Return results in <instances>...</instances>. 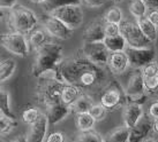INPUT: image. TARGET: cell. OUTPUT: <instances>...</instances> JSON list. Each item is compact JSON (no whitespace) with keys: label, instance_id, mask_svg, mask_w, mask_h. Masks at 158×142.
Instances as JSON below:
<instances>
[{"label":"cell","instance_id":"obj_1","mask_svg":"<svg viewBox=\"0 0 158 142\" xmlns=\"http://www.w3.org/2000/svg\"><path fill=\"white\" fill-rule=\"evenodd\" d=\"M61 80L73 84L88 94H101L110 82L113 73L107 65H98L88 60L80 52V55L64 59L58 67Z\"/></svg>","mask_w":158,"mask_h":142},{"label":"cell","instance_id":"obj_2","mask_svg":"<svg viewBox=\"0 0 158 142\" xmlns=\"http://www.w3.org/2000/svg\"><path fill=\"white\" fill-rule=\"evenodd\" d=\"M65 84L66 83L59 76L58 68L42 75L37 85V98L40 103L46 108L53 103L61 102V93Z\"/></svg>","mask_w":158,"mask_h":142},{"label":"cell","instance_id":"obj_3","mask_svg":"<svg viewBox=\"0 0 158 142\" xmlns=\"http://www.w3.org/2000/svg\"><path fill=\"white\" fill-rule=\"evenodd\" d=\"M62 46L57 43H46L37 49V56L32 65V75L40 78L45 72L56 70L64 60Z\"/></svg>","mask_w":158,"mask_h":142},{"label":"cell","instance_id":"obj_4","mask_svg":"<svg viewBox=\"0 0 158 142\" xmlns=\"http://www.w3.org/2000/svg\"><path fill=\"white\" fill-rule=\"evenodd\" d=\"M8 24L12 31H18L26 35L37 26L38 17L30 8L21 5H15L9 12Z\"/></svg>","mask_w":158,"mask_h":142},{"label":"cell","instance_id":"obj_5","mask_svg":"<svg viewBox=\"0 0 158 142\" xmlns=\"http://www.w3.org/2000/svg\"><path fill=\"white\" fill-rule=\"evenodd\" d=\"M127 101L125 88L114 78L99 94V103L103 104L109 111H114L119 108H123Z\"/></svg>","mask_w":158,"mask_h":142},{"label":"cell","instance_id":"obj_6","mask_svg":"<svg viewBox=\"0 0 158 142\" xmlns=\"http://www.w3.org/2000/svg\"><path fill=\"white\" fill-rule=\"evenodd\" d=\"M123 88L127 94L128 101L140 104L144 103L147 99L149 98V95L145 92L142 68H133L132 72L129 73L126 80V86Z\"/></svg>","mask_w":158,"mask_h":142},{"label":"cell","instance_id":"obj_7","mask_svg":"<svg viewBox=\"0 0 158 142\" xmlns=\"http://www.w3.org/2000/svg\"><path fill=\"white\" fill-rule=\"evenodd\" d=\"M119 25H120V33L126 39L127 46H131V47L152 46L154 43L148 37H145L136 18L135 20H123Z\"/></svg>","mask_w":158,"mask_h":142},{"label":"cell","instance_id":"obj_8","mask_svg":"<svg viewBox=\"0 0 158 142\" xmlns=\"http://www.w3.org/2000/svg\"><path fill=\"white\" fill-rule=\"evenodd\" d=\"M51 15L61 20L65 24L69 26L70 29L76 30L82 25L84 20L83 9L81 7V4H69L61 7L53 9L50 12Z\"/></svg>","mask_w":158,"mask_h":142},{"label":"cell","instance_id":"obj_9","mask_svg":"<svg viewBox=\"0 0 158 142\" xmlns=\"http://www.w3.org/2000/svg\"><path fill=\"white\" fill-rule=\"evenodd\" d=\"M0 44L6 51L21 57L28 56L30 52V45L28 39L26 38L24 33H21L18 31L2 33L0 36Z\"/></svg>","mask_w":158,"mask_h":142},{"label":"cell","instance_id":"obj_10","mask_svg":"<svg viewBox=\"0 0 158 142\" xmlns=\"http://www.w3.org/2000/svg\"><path fill=\"white\" fill-rule=\"evenodd\" d=\"M88 60L98 65H107L110 51L104 41H84L82 49L80 51Z\"/></svg>","mask_w":158,"mask_h":142},{"label":"cell","instance_id":"obj_11","mask_svg":"<svg viewBox=\"0 0 158 142\" xmlns=\"http://www.w3.org/2000/svg\"><path fill=\"white\" fill-rule=\"evenodd\" d=\"M125 51L127 53L132 68H143L156 60V51L152 46H150V47L127 46Z\"/></svg>","mask_w":158,"mask_h":142},{"label":"cell","instance_id":"obj_12","mask_svg":"<svg viewBox=\"0 0 158 142\" xmlns=\"http://www.w3.org/2000/svg\"><path fill=\"white\" fill-rule=\"evenodd\" d=\"M43 26L51 37L60 39V40L69 39L74 31L67 24H65L61 20L51 15L50 13H48V15H45L43 17Z\"/></svg>","mask_w":158,"mask_h":142},{"label":"cell","instance_id":"obj_13","mask_svg":"<svg viewBox=\"0 0 158 142\" xmlns=\"http://www.w3.org/2000/svg\"><path fill=\"white\" fill-rule=\"evenodd\" d=\"M154 132V119L149 116L148 112H144L140 121L131 129L129 142H142L148 141V138L151 136Z\"/></svg>","mask_w":158,"mask_h":142},{"label":"cell","instance_id":"obj_14","mask_svg":"<svg viewBox=\"0 0 158 142\" xmlns=\"http://www.w3.org/2000/svg\"><path fill=\"white\" fill-rule=\"evenodd\" d=\"M107 68L113 73V76H120L127 72L129 68L132 67H131L126 51L110 52L109 60H107Z\"/></svg>","mask_w":158,"mask_h":142},{"label":"cell","instance_id":"obj_15","mask_svg":"<svg viewBox=\"0 0 158 142\" xmlns=\"http://www.w3.org/2000/svg\"><path fill=\"white\" fill-rule=\"evenodd\" d=\"M48 118L46 113H40L38 119L30 125L27 139L29 142H43L46 140V132L48 126Z\"/></svg>","mask_w":158,"mask_h":142},{"label":"cell","instance_id":"obj_16","mask_svg":"<svg viewBox=\"0 0 158 142\" xmlns=\"http://www.w3.org/2000/svg\"><path fill=\"white\" fill-rule=\"evenodd\" d=\"M105 21L104 18H96L89 23L88 25L85 26V29L83 31V40L84 41H103L105 39Z\"/></svg>","mask_w":158,"mask_h":142},{"label":"cell","instance_id":"obj_17","mask_svg":"<svg viewBox=\"0 0 158 142\" xmlns=\"http://www.w3.org/2000/svg\"><path fill=\"white\" fill-rule=\"evenodd\" d=\"M123 121L131 129H133L135 126V124L140 121V118L144 113L143 104L132 102V101H127V103L123 106Z\"/></svg>","mask_w":158,"mask_h":142},{"label":"cell","instance_id":"obj_18","mask_svg":"<svg viewBox=\"0 0 158 142\" xmlns=\"http://www.w3.org/2000/svg\"><path fill=\"white\" fill-rule=\"evenodd\" d=\"M72 112L69 106L62 103V102H57L51 106L46 107V116L48 118V123L52 125H56L64 121L68 115Z\"/></svg>","mask_w":158,"mask_h":142},{"label":"cell","instance_id":"obj_19","mask_svg":"<svg viewBox=\"0 0 158 142\" xmlns=\"http://www.w3.org/2000/svg\"><path fill=\"white\" fill-rule=\"evenodd\" d=\"M51 36L48 33V31L45 29H34L32 31L29 32V38H28V41H29V45H30L31 48L34 49H38L40 47H42L44 44L48 43V38Z\"/></svg>","mask_w":158,"mask_h":142},{"label":"cell","instance_id":"obj_20","mask_svg":"<svg viewBox=\"0 0 158 142\" xmlns=\"http://www.w3.org/2000/svg\"><path fill=\"white\" fill-rule=\"evenodd\" d=\"M94 99L92 95L88 94V93H82L80 95L77 100L75 101L74 103L70 106L72 112L74 113H80V112H88L90 110V108L94 106Z\"/></svg>","mask_w":158,"mask_h":142},{"label":"cell","instance_id":"obj_21","mask_svg":"<svg viewBox=\"0 0 158 142\" xmlns=\"http://www.w3.org/2000/svg\"><path fill=\"white\" fill-rule=\"evenodd\" d=\"M82 93H83V92H82L81 88H79V87L73 85V84H68V83H66L65 86H64V88H62L61 102L70 107V106L77 100V98H79Z\"/></svg>","mask_w":158,"mask_h":142},{"label":"cell","instance_id":"obj_22","mask_svg":"<svg viewBox=\"0 0 158 142\" xmlns=\"http://www.w3.org/2000/svg\"><path fill=\"white\" fill-rule=\"evenodd\" d=\"M75 124H76V129L80 132H84V131H90L94 129L95 124H96V119L91 116L90 112H80V113H75Z\"/></svg>","mask_w":158,"mask_h":142},{"label":"cell","instance_id":"obj_23","mask_svg":"<svg viewBox=\"0 0 158 142\" xmlns=\"http://www.w3.org/2000/svg\"><path fill=\"white\" fill-rule=\"evenodd\" d=\"M131 127H128L126 124L123 126H119L115 129L106 135L105 141L109 142H129V136H131Z\"/></svg>","mask_w":158,"mask_h":142},{"label":"cell","instance_id":"obj_24","mask_svg":"<svg viewBox=\"0 0 158 142\" xmlns=\"http://www.w3.org/2000/svg\"><path fill=\"white\" fill-rule=\"evenodd\" d=\"M137 23L140 25L141 30L143 31V33L145 35V37H148L152 43H155L158 38V26H156L152 22L149 21L147 16L139 18Z\"/></svg>","mask_w":158,"mask_h":142},{"label":"cell","instance_id":"obj_25","mask_svg":"<svg viewBox=\"0 0 158 142\" xmlns=\"http://www.w3.org/2000/svg\"><path fill=\"white\" fill-rule=\"evenodd\" d=\"M104 44L106 45V47L109 48L110 52H119V51H125L127 47V43L126 39L123 38V36L121 33H119L117 36H111V37H105V39L103 40Z\"/></svg>","mask_w":158,"mask_h":142},{"label":"cell","instance_id":"obj_26","mask_svg":"<svg viewBox=\"0 0 158 142\" xmlns=\"http://www.w3.org/2000/svg\"><path fill=\"white\" fill-rule=\"evenodd\" d=\"M16 70V62L14 59H6L0 62V83L6 82L13 76Z\"/></svg>","mask_w":158,"mask_h":142},{"label":"cell","instance_id":"obj_27","mask_svg":"<svg viewBox=\"0 0 158 142\" xmlns=\"http://www.w3.org/2000/svg\"><path fill=\"white\" fill-rule=\"evenodd\" d=\"M148 10H149V7L145 4L144 0H132L129 4V13L136 20L147 16Z\"/></svg>","mask_w":158,"mask_h":142},{"label":"cell","instance_id":"obj_28","mask_svg":"<svg viewBox=\"0 0 158 142\" xmlns=\"http://www.w3.org/2000/svg\"><path fill=\"white\" fill-rule=\"evenodd\" d=\"M16 121L15 118L5 115L0 112V136H6L8 135L15 127H16Z\"/></svg>","mask_w":158,"mask_h":142},{"label":"cell","instance_id":"obj_29","mask_svg":"<svg viewBox=\"0 0 158 142\" xmlns=\"http://www.w3.org/2000/svg\"><path fill=\"white\" fill-rule=\"evenodd\" d=\"M0 112L16 119L15 113L13 112L12 107H10V95L7 90H2V88H0Z\"/></svg>","mask_w":158,"mask_h":142},{"label":"cell","instance_id":"obj_30","mask_svg":"<svg viewBox=\"0 0 158 142\" xmlns=\"http://www.w3.org/2000/svg\"><path fill=\"white\" fill-rule=\"evenodd\" d=\"M104 21L110 22V23H115V24H120L123 21V9L119 6H111L104 14Z\"/></svg>","mask_w":158,"mask_h":142},{"label":"cell","instance_id":"obj_31","mask_svg":"<svg viewBox=\"0 0 158 142\" xmlns=\"http://www.w3.org/2000/svg\"><path fill=\"white\" fill-rule=\"evenodd\" d=\"M69 4H81V0H46L44 4H42V7L46 13H50L53 9Z\"/></svg>","mask_w":158,"mask_h":142},{"label":"cell","instance_id":"obj_32","mask_svg":"<svg viewBox=\"0 0 158 142\" xmlns=\"http://www.w3.org/2000/svg\"><path fill=\"white\" fill-rule=\"evenodd\" d=\"M76 141L81 142H103L105 141V139H103L101 134L95 132L94 129L90 131H84V132H80V134L75 139Z\"/></svg>","mask_w":158,"mask_h":142},{"label":"cell","instance_id":"obj_33","mask_svg":"<svg viewBox=\"0 0 158 142\" xmlns=\"http://www.w3.org/2000/svg\"><path fill=\"white\" fill-rule=\"evenodd\" d=\"M89 112L91 113V116L96 119V121H104L109 113V110L106 109L102 103H94Z\"/></svg>","mask_w":158,"mask_h":142},{"label":"cell","instance_id":"obj_34","mask_svg":"<svg viewBox=\"0 0 158 142\" xmlns=\"http://www.w3.org/2000/svg\"><path fill=\"white\" fill-rule=\"evenodd\" d=\"M40 113H42V112L40 111L38 108H35V107L28 108V109H26L22 113L23 123H26V124H28V125H31L34 121H36L38 119V117L40 116Z\"/></svg>","mask_w":158,"mask_h":142},{"label":"cell","instance_id":"obj_35","mask_svg":"<svg viewBox=\"0 0 158 142\" xmlns=\"http://www.w3.org/2000/svg\"><path fill=\"white\" fill-rule=\"evenodd\" d=\"M144 87H145V92L148 93L149 98H151L155 94V92L158 90V75L157 76H154V77H145Z\"/></svg>","mask_w":158,"mask_h":142},{"label":"cell","instance_id":"obj_36","mask_svg":"<svg viewBox=\"0 0 158 142\" xmlns=\"http://www.w3.org/2000/svg\"><path fill=\"white\" fill-rule=\"evenodd\" d=\"M142 73H143V77H154L158 75V63L156 61L151 62L149 64H147L145 67L142 68Z\"/></svg>","mask_w":158,"mask_h":142},{"label":"cell","instance_id":"obj_37","mask_svg":"<svg viewBox=\"0 0 158 142\" xmlns=\"http://www.w3.org/2000/svg\"><path fill=\"white\" fill-rule=\"evenodd\" d=\"M105 36L106 37H111V36H117L120 33V25L115 24V23H110V22H105Z\"/></svg>","mask_w":158,"mask_h":142},{"label":"cell","instance_id":"obj_38","mask_svg":"<svg viewBox=\"0 0 158 142\" xmlns=\"http://www.w3.org/2000/svg\"><path fill=\"white\" fill-rule=\"evenodd\" d=\"M81 2L89 8H99L106 2V0H81Z\"/></svg>","mask_w":158,"mask_h":142},{"label":"cell","instance_id":"obj_39","mask_svg":"<svg viewBox=\"0 0 158 142\" xmlns=\"http://www.w3.org/2000/svg\"><path fill=\"white\" fill-rule=\"evenodd\" d=\"M147 112L149 113V116L151 117L152 119L158 118V99H156L155 101H152V102L149 104Z\"/></svg>","mask_w":158,"mask_h":142},{"label":"cell","instance_id":"obj_40","mask_svg":"<svg viewBox=\"0 0 158 142\" xmlns=\"http://www.w3.org/2000/svg\"><path fill=\"white\" fill-rule=\"evenodd\" d=\"M45 141H48V142H64L65 141V135H64V133H61V132H54V133L50 134Z\"/></svg>","mask_w":158,"mask_h":142},{"label":"cell","instance_id":"obj_41","mask_svg":"<svg viewBox=\"0 0 158 142\" xmlns=\"http://www.w3.org/2000/svg\"><path fill=\"white\" fill-rule=\"evenodd\" d=\"M147 17L149 21H151L155 25L158 26V8H149Z\"/></svg>","mask_w":158,"mask_h":142},{"label":"cell","instance_id":"obj_42","mask_svg":"<svg viewBox=\"0 0 158 142\" xmlns=\"http://www.w3.org/2000/svg\"><path fill=\"white\" fill-rule=\"evenodd\" d=\"M18 4V0H0V8L10 9Z\"/></svg>","mask_w":158,"mask_h":142},{"label":"cell","instance_id":"obj_43","mask_svg":"<svg viewBox=\"0 0 158 142\" xmlns=\"http://www.w3.org/2000/svg\"><path fill=\"white\" fill-rule=\"evenodd\" d=\"M149 8H158V0H144Z\"/></svg>","mask_w":158,"mask_h":142},{"label":"cell","instance_id":"obj_44","mask_svg":"<svg viewBox=\"0 0 158 142\" xmlns=\"http://www.w3.org/2000/svg\"><path fill=\"white\" fill-rule=\"evenodd\" d=\"M154 133L158 134V118L154 119Z\"/></svg>","mask_w":158,"mask_h":142},{"label":"cell","instance_id":"obj_45","mask_svg":"<svg viewBox=\"0 0 158 142\" xmlns=\"http://www.w3.org/2000/svg\"><path fill=\"white\" fill-rule=\"evenodd\" d=\"M31 2H34V4H40V5H42V4H44L46 0H30Z\"/></svg>","mask_w":158,"mask_h":142},{"label":"cell","instance_id":"obj_46","mask_svg":"<svg viewBox=\"0 0 158 142\" xmlns=\"http://www.w3.org/2000/svg\"><path fill=\"white\" fill-rule=\"evenodd\" d=\"M4 17H5V13H4V10L0 8V23H1V21L4 20Z\"/></svg>","mask_w":158,"mask_h":142},{"label":"cell","instance_id":"obj_47","mask_svg":"<svg viewBox=\"0 0 158 142\" xmlns=\"http://www.w3.org/2000/svg\"><path fill=\"white\" fill-rule=\"evenodd\" d=\"M151 98H155V99H158V90H156V92H155V94L152 95V96H151Z\"/></svg>","mask_w":158,"mask_h":142},{"label":"cell","instance_id":"obj_48","mask_svg":"<svg viewBox=\"0 0 158 142\" xmlns=\"http://www.w3.org/2000/svg\"><path fill=\"white\" fill-rule=\"evenodd\" d=\"M113 1H115V2H119V1H123V0H113Z\"/></svg>","mask_w":158,"mask_h":142},{"label":"cell","instance_id":"obj_49","mask_svg":"<svg viewBox=\"0 0 158 142\" xmlns=\"http://www.w3.org/2000/svg\"><path fill=\"white\" fill-rule=\"evenodd\" d=\"M0 62H1V59H0Z\"/></svg>","mask_w":158,"mask_h":142}]
</instances>
